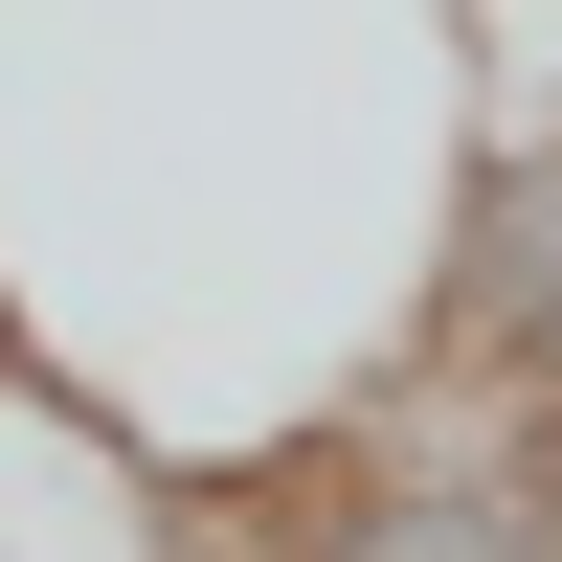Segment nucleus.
Masks as SVG:
<instances>
[{
	"instance_id": "obj_2",
	"label": "nucleus",
	"mask_w": 562,
	"mask_h": 562,
	"mask_svg": "<svg viewBox=\"0 0 562 562\" xmlns=\"http://www.w3.org/2000/svg\"><path fill=\"white\" fill-rule=\"evenodd\" d=\"M293 562H562V428L450 405V428L360 450V473L293 518Z\"/></svg>"
},
{
	"instance_id": "obj_1",
	"label": "nucleus",
	"mask_w": 562,
	"mask_h": 562,
	"mask_svg": "<svg viewBox=\"0 0 562 562\" xmlns=\"http://www.w3.org/2000/svg\"><path fill=\"white\" fill-rule=\"evenodd\" d=\"M428 383L562 428V90H495L450 135V225H428Z\"/></svg>"
}]
</instances>
